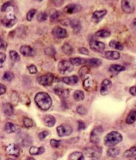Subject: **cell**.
<instances>
[{"instance_id": "12", "label": "cell", "mask_w": 136, "mask_h": 160, "mask_svg": "<svg viewBox=\"0 0 136 160\" xmlns=\"http://www.w3.org/2000/svg\"><path fill=\"white\" fill-rule=\"evenodd\" d=\"M82 10V7L78 4L71 3L66 5L63 11L66 14H74L76 13H78Z\"/></svg>"}, {"instance_id": "40", "label": "cell", "mask_w": 136, "mask_h": 160, "mask_svg": "<svg viewBox=\"0 0 136 160\" xmlns=\"http://www.w3.org/2000/svg\"><path fill=\"white\" fill-rule=\"evenodd\" d=\"M14 78H15L14 73L13 72H9V71L5 72L3 76V79L5 80V81H8V82L12 81Z\"/></svg>"}, {"instance_id": "38", "label": "cell", "mask_w": 136, "mask_h": 160, "mask_svg": "<svg viewBox=\"0 0 136 160\" xmlns=\"http://www.w3.org/2000/svg\"><path fill=\"white\" fill-rule=\"evenodd\" d=\"M90 71V68L87 66H84L81 68V69L78 71V75L80 77L84 78V77L86 76L87 74H88Z\"/></svg>"}, {"instance_id": "9", "label": "cell", "mask_w": 136, "mask_h": 160, "mask_svg": "<svg viewBox=\"0 0 136 160\" xmlns=\"http://www.w3.org/2000/svg\"><path fill=\"white\" fill-rule=\"evenodd\" d=\"M56 132L60 137L69 136L72 132V128L71 126L68 124H60L56 128Z\"/></svg>"}, {"instance_id": "28", "label": "cell", "mask_w": 136, "mask_h": 160, "mask_svg": "<svg viewBox=\"0 0 136 160\" xmlns=\"http://www.w3.org/2000/svg\"><path fill=\"white\" fill-rule=\"evenodd\" d=\"M70 62L73 66H80L86 64V60L82 58H71Z\"/></svg>"}, {"instance_id": "61", "label": "cell", "mask_w": 136, "mask_h": 160, "mask_svg": "<svg viewBox=\"0 0 136 160\" xmlns=\"http://www.w3.org/2000/svg\"><path fill=\"white\" fill-rule=\"evenodd\" d=\"M91 160H98V158H94L93 159H91Z\"/></svg>"}, {"instance_id": "46", "label": "cell", "mask_w": 136, "mask_h": 160, "mask_svg": "<svg viewBox=\"0 0 136 160\" xmlns=\"http://www.w3.org/2000/svg\"><path fill=\"white\" fill-rule=\"evenodd\" d=\"M37 21L39 22H43L46 21L47 19V14L44 12H41L39 13L37 15Z\"/></svg>"}, {"instance_id": "58", "label": "cell", "mask_w": 136, "mask_h": 160, "mask_svg": "<svg viewBox=\"0 0 136 160\" xmlns=\"http://www.w3.org/2000/svg\"><path fill=\"white\" fill-rule=\"evenodd\" d=\"M25 160H35L33 158H27Z\"/></svg>"}, {"instance_id": "25", "label": "cell", "mask_w": 136, "mask_h": 160, "mask_svg": "<svg viewBox=\"0 0 136 160\" xmlns=\"http://www.w3.org/2000/svg\"><path fill=\"white\" fill-rule=\"evenodd\" d=\"M44 151H45V149L43 146H40V147L32 146L29 149V153L32 156L41 155V154H43L44 152Z\"/></svg>"}, {"instance_id": "15", "label": "cell", "mask_w": 136, "mask_h": 160, "mask_svg": "<svg viewBox=\"0 0 136 160\" xmlns=\"http://www.w3.org/2000/svg\"><path fill=\"white\" fill-rule=\"evenodd\" d=\"M5 131L8 134L11 133H20L21 128L19 127L18 125H15L11 122H7L5 124Z\"/></svg>"}, {"instance_id": "32", "label": "cell", "mask_w": 136, "mask_h": 160, "mask_svg": "<svg viewBox=\"0 0 136 160\" xmlns=\"http://www.w3.org/2000/svg\"><path fill=\"white\" fill-rule=\"evenodd\" d=\"M86 64H88L90 66L97 68L102 64V61L98 58H91L86 60Z\"/></svg>"}, {"instance_id": "56", "label": "cell", "mask_w": 136, "mask_h": 160, "mask_svg": "<svg viewBox=\"0 0 136 160\" xmlns=\"http://www.w3.org/2000/svg\"><path fill=\"white\" fill-rule=\"evenodd\" d=\"M129 93L133 96H136V86H133L132 88H130Z\"/></svg>"}, {"instance_id": "10", "label": "cell", "mask_w": 136, "mask_h": 160, "mask_svg": "<svg viewBox=\"0 0 136 160\" xmlns=\"http://www.w3.org/2000/svg\"><path fill=\"white\" fill-rule=\"evenodd\" d=\"M5 152L9 155L15 157H19L21 153L19 147L13 143H9L6 146V148H5Z\"/></svg>"}, {"instance_id": "7", "label": "cell", "mask_w": 136, "mask_h": 160, "mask_svg": "<svg viewBox=\"0 0 136 160\" xmlns=\"http://www.w3.org/2000/svg\"><path fill=\"white\" fill-rule=\"evenodd\" d=\"M18 144L23 147L29 146L32 144L31 137L25 133H19L17 138Z\"/></svg>"}, {"instance_id": "8", "label": "cell", "mask_w": 136, "mask_h": 160, "mask_svg": "<svg viewBox=\"0 0 136 160\" xmlns=\"http://www.w3.org/2000/svg\"><path fill=\"white\" fill-rule=\"evenodd\" d=\"M103 132V128L102 127H96L92 130V131L90 133V140L92 144H97L99 143L100 140V136Z\"/></svg>"}, {"instance_id": "59", "label": "cell", "mask_w": 136, "mask_h": 160, "mask_svg": "<svg viewBox=\"0 0 136 160\" xmlns=\"http://www.w3.org/2000/svg\"><path fill=\"white\" fill-rule=\"evenodd\" d=\"M5 160H15V159H11V158H8L7 159H5Z\"/></svg>"}, {"instance_id": "44", "label": "cell", "mask_w": 136, "mask_h": 160, "mask_svg": "<svg viewBox=\"0 0 136 160\" xmlns=\"http://www.w3.org/2000/svg\"><path fill=\"white\" fill-rule=\"evenodd\" d=\"M45 54L49 56H55L56 54V50L53 47H48L44 50Z\"/></svg>"}, {"instance_id": "33", "label": "cell", "mask_w": 136, "mask_h": 160, "mask_svg": "<svg viewBox=\"0 0 136 160\" xmlns=\"http://www.w3.org/2000/svg\"><path fill=\"white\" fill-rule=\"evenodd\" d=\"M136 156V146H133L126 150L123 153V156L127 158H132Z\"/></svg>"}, {"instance_id": "49", "label": "cell", "mask_w": 136, "mask_h": 160, "mask_svg": "<svg viewBox=\"0 0 136 160\" xmlns=\"http://www.w3.org/2000/svg\"><path fill=\"white\" fill-rule=\"evenodd\" d=\"M5 60H6V55L3 52H0V68L3 67V64Z\"/></svg>"}, {"instance_id": "47", "label": "cell", "mask_w": 136, "mask_h": 160, "mask_svg": "<svg viewBox=\"0 0 136 160\" xmlns=\"http://www.w3.org/2000/svg\"><path fill=\"white\" fill-rule=\"evenodd\" d=\"M27 69L31 74H35L37 73V68L34 64H31L27 66Z\"/></svg>"}, {"instance_id": "53", "label": "cell", "mask_w": 136, "mask_h": 160, "mask_svg": "<svg viewBox=\"0 0 136 160\" xmlns=\"http://www.w3.org/2000/svg\"><path fill=\"white\" fill-rule=\"evenodd\" d=\"M78 52L82 54H84V55H88L89 54V50L87 48H84V47L79 48H78Z\"/></svg>"}, {"instance_id": "51", "label": "cell", "mask_w": 136, "mask_h": 160, "mask_svg": "<svg viewBox=\"0 0 136 160\" xmlns=\"http://www.w3.org/2000/svg\"><path fill=\"white\" fill-rule=\"evenodd\" d=\"M8 47V43L3 39L0 38V49L5 50Z\"/></svg>"}, {"instance_id": "54", "label": "cell", "mask_w": 136, "mask_h": 160, "mask_svg": "<svg viewBox=\"0 0 136 160\" xmlns=\"http://www.w3.org/2000/svg\"><path fill=\"white\" fill-rule=\"evenodd\" d=\"M85 128H86V125H85V123L82 121H78V130L79 131H81V130H82L85 129Z\"/></svg>"}, {"instance_id": "43", "label": "cell", "mask_w": 136, "mask_h": 160, "mask_svg": "<svg viewBox=\"0 0 136 160\" xmlns=\"http://www.w3.org/2000/svg\"><path fill=\"white\" fill-rule=\"evenodd\" d=\"M36 12H37V10L35 9H30L29 11H28V13H27V20L28 21H31L32 20V19L33 18L34 15H35Z\"/></svg>"}, {"instance_id": "29", "label": "cell", "mask_w": 136, "mask_h": 160, "mask_svg": "<svg viewBox=\"0 0 136 160\" xmlns=\"http://www.w3.org/2000/svg\"><path fill=\"white\" fill-rule=\"evenodd\" d=\"M111 35V32L107 29H102L95 32V36L100 38H107Z\"/></svg>"}, {"instance_id": "17", "label": "cell", "mask_w": 136, "mask_h": 160, "mask_svg": "<svg viewBox=\"0 0 136 160\" xmlns=\"http://www.w3.org/2000/svg\"><path fill=\"white\" fill-rule=\"evenodd\" d=\"M103 56L107 60H117L120 58V54L117 51H106L104 52Z\"/></svg>"}, {"instance_id": "27", "label": "cell", "mask_w": 136, "mask_h": 160, "mask_svg": "<svg viewBox=\"0 0 136 160\" xmlns=\"http://www.w3.org/2000/svg\"><path fill=\"white\" fill-rule=\"evenodd\" d=\"M70 25L74 31L76 32H78L81 29V24L79 20L76 19H72L70 21Z\"/></svg>"}, {"instance_id": "41", "label": "cell", "mask_w": 136, "mask_h": 160, "mask_svg": "<svg viewBox=\"0 0 136 160\" xmlns=\"http://www.w3.org/2000/svg\"><path fill=\"white\" fill-rule=\"evenodd\" d=\"M61 15V12L59 11H55V13H53L51 16L50 18V21L51 22H55L58 21V19H59L60 16Z\"/></svg>"}, {"instance_id": "13", "label": "cell", "mask_w": 136, "mask_h": 160, "mask_svg": "<svg viewBox=\"0 0 136 160\" xmlns=\"http://www.w3.org/2000/svg\"><path fill=\"white\" fill-rule=\"evenodd\" d=\"M53 35L56 38H65L68 37L67 31L65 28L59 26H56L52 31Z\"/></svg>"}, {"instance_id": "52", "label": "cell", "mask_w": 136, "mask_h": 160, "mask_svg": "<svg viewBox=\"0 0 136 160\" xmlns=\"http://www.w3.org/2000/svg\"><path fill=\"white\" fill-rule=\"evenodd\" d=\"M11 2H9L4 3L1 8V11H2V12H5V11H6L7 9H8V8H9L11 6Z\"/></svg>"}, {"instance_id": "19", "label": "cell", "mask_w": 136, "mask_h": 160, "mask_svg": "<svg viewBox=\"0 0 136 160\" xmlns=\"http://www.w3.org/2000/svg\"><path fill=\"white\" fill-rule=\"evenodd\" d=\"M106 14H107V11L106 10L96 11L92 13V19L95 22H98L104 18Z\"/></svg>"}, {"instance_id": "16", "label": "cell", "mask_w": 136, "mask_h": 160, "mask_svg": "<svg viewBox=\"0 0 136 160\" xmlns=\"http://www.w3.org/2000/svg\"><path fill=\"white\" fill-rule=\"evenodd\" d=\"M121 7H122V9L123 12L126 13H128V14L132 13L135 10L133 5L129 2L126 1V0H124V1H122Z\"/></svg>"}, {"instance_id": "24", "label": "cell", "mask_w": 136, "mask_h": 160, "mask_svg": "<svg viewBox=\"0 0 136 160\" xmlns=\"http://www.w3.org/2000/svg\"><path fill=\"white\" fill-rule=\"evenodd\" d=\"M62 81L67 85H75L78 82L79 79L78 76L75 75L70 77H64L62 78Z\"/></svg>"}, {"instance_id": "34", "label": "cell", "mask_w": 136, "mask_h": 160, "mask_svg": "<svg viewBox=\"0 0 136 160\" xmlns=\"http://www.w3.org/2000/svg\"><path fill=\"white\" fill-rule=\"evenodd\" d=\"M109 46L111 48L118 50H122L123 49V45L120 42L116 41V40H112L109 42Z\"/></svg>"}, {"instance_id": "5", "label": "cell", "mask_w": 136, "mask_h": 160, "mask_svg": "<svg viewBox=\"0 0 136 160\" xmlns=\"http://www.w3.org/2000/svg\"><path fill=\"white\" fill-rule=\"evenodd\" d=\"M17 21H18V20H17L16 17L13 14V11L12 8H11L9 13L7 14L6 17L2 20L3 25L7 28L12 27L13 25H15Z\"/></svg>"}, {"instance_id": "1", "label": "cell", "mask_w": 136, "mask_h": 160, "mask_svg": "<svg viewBox=\"0 0 136 160\" xmlns=\"http://www.w3.org/2000/svg\"><path fill=\"white\" fill-rule=\"evenodd\" d=\"M35 102L39 108L47 111L52 106L53 101L50 95L44 92H39L35 96Z\"/></svg>"}, {"instance_id": "42", "label": "cell", "mask_w": 136, "mask_h": 160, "mask_svg": "<svg viewBox=\"0 0 136 160\" xmlns=\"http://www.w3.org/2000/svg\"><path fill=\"white\" fill-rule=\"evenodd\" d=\"M23 122H24V124L25 127L27 128L32 127L34 125V122L33 121V120L29 118H28V117H25L24 118V121H23Z\"/></svg>"}, {"instance_id": "45", "label": "cell", "mask_w": 136, "mask_h": 160, "mask_svg": "<svg viewBox=\"0 0 136 160\" xmlns=\"http://www.w3.org/2000/svg\"><path fill=\"white\" fill-rule=\"evenodd\" d=\"M76 111L79 114V115H86V113H87L86 108L84 107H83L82 105H80V106L77 107Z\"/></svg>"}, {"instance_id": "3", "label": "cell", "mask_w": 136, "mask_h": 160, "mask_svg": "<svg viewBox=\"0 0 136 160\" xmlns=\"http://www.w3.org/2000/svg\"><path fill=\"white\" fill-rule=\"evenodd\" d=\"M102 153V148L97 146L88 147L83 150L84 155L90 158H98L101 156Z\"/></svg>"}, {"instance_id": "23", "label": "cell", "mask_w": 136, "mask_h": 160, "mask_svg": "<svg viewBox=\"0 0 136 160\" xmlns=\"http://www.w3.org/2000/svg\"><path fill=\"white\" fill-rule=\"evenodd\" d=\"M43 122L48 127H53L56 123V120L52 115H47L43 117Z\"/></svg>"}, {"instance_id": "57", "label": "cell", "mask_w": 136, "mask_h": 160, "mask_svg": "<svg viewBox=\"0 0 136 160\" xmlns=\"http://www.w3.org/2000/svg\"><path fill=\"white\" fill-rule=\"evenodd\" d=\"M132 26H133V28L136 31V18L134 19L132 21Z\"/></svg>"}, {"instance_id": "39", "label": "cell", "mask_w": 136, "mask_h": 160, "mask_svg": "<svg viewBox=\"0 0 136 160\" xmlns=\"http://www.w3.org/2000/svg\"><path fill=\"white\" fill-rule=\"evenodd\" d=\"M9 56L11 60L13 62H19L21 59L19 54L15 50H11L9 52Z\"/></svg>"}, {"instance_id": "37", "label": "cell", "mask_w": 136, "mask_h": 160, "mask_svg": "<svg viewBox=\"0 0 136 160\" xmlns=\"http://www.w3.org/2000/svg\"><path fill=\"white\" fill-rule=\"evenodd\" d=\"M74 98L76 101H81L84 99V93L81 90H76L74 93Z\"/></svg>"}, {"instance_id": "30", "label": "cell", "mask_w": 136, "mask_h": 160, "mask_svg": "<svg viewBox=\"0 0 136 160\" xmlns=\"http://www.w3.org/2000/svg\"><path fill=\"white\" fill-rule=\"evenodd\" d=\"M69 160H84L83 153L79 152H75L70 154Z\"/></svg>"}, {"instance_id": "60", "label": "cell", "mask_w": 136, "mask_h": 160, "mask_svg": "<svg viewBox=\"0 0 136 160\" xmlns=\"http://www.w3.org/2000/svg\"><path fill=\"white\" fill-rule=\"evenodd\" d=\"M129 160H136V158H132V159H130Z\"/></svg>"}, {"instance_id": "36", "label": "cell", "mask_w": 136, "mask_h": 160, "mask_svg": "<svg viewBox=\"0 0 136 160\" xmlns=\"http://www.w3.org/2000/svg\"><path fill=\"white\" fill-rule=\"evenodd\" d=\"M119 153H120V149L118 148H110L107 150V155L109 157H116Z\"/></svg>"}, {"instance_id": "48", "label": "cell", "mask_w": 136, "mask_h": 160, "mask_svg": "<svg viewBox=\"0 0 136 160\" xmlns=\"http://www.w3.org/2000/svg\"><path fill=\"white\" fill-rule=\"evenodd\" d=\"M50 144L53 148H57L60 145V140H56L55 139H52L50 140Z\"/></svg>"}, {"instance_id": "4", "label": "cell", "mask_w": 136, "mask_h": 160, "mask_svg": "<svg viewBox=\"0 0 136 160\" xmlns=\"http://www.w3.org/2000/svg\"><path fill=\"white\" fill-rule=\"evenodd\" d=\"M57 69L59 72L62 74V75H65L68 73H71L74 70V66L70 62V61L67 60H61L59 62Z\"/></svg>"}, {"instance_id": "35", "label": "cell", "mask_w": 136, "mask_h": 160, "mask_svg": "<svg viewBox=\"0 0 136 160\" xmlns=\"http://www.w3.org/2000/svg\"><path fill=\"white\" fill-rule=\"evenodd\" d=\"M62 50H63V52L68 55V56H70L73 53V48L71 45H70L68 43H65L64 44V45L62 47Z\"/></svg>"}, {"instance_id": "22", "label": "cell", "mask_w": 136, "mask_h": 160, "mask_svg": "<svg viewBox=\"0 0 136 160\" xmlns=\"http://www.w3.org/2000/svg\"><path fill=\"white\" fill-rule=\"evenodd\" d=\"M3 111L5 115L8 117L13 115L14 112L13 107L9 102H5L3 105Z\"/></svg>"}, {"instance_id": "18", "label": "cell", "mask_w": 136, "mask_h": 160, "mask_svg": "<svg viewBox=\"0 0 136 160\" xmlns=\"http://www.w3.org/2000/svg\"><path fill=\"white\" fill-rule=\"evenodd\" d=\"M83 88L87 90V91H90L93 88V80L92 76L90 75V74H87V75L84 77V80L83 82Z\"/></svg>"}, {"instance_id": "14", "label": "cell", "mask_w": 136, "mask_h": 160, "mask_svg": "<svg viewBox=\"0 0 136 160\" xmlns=\"http://www.w3.org/2000/svg\"><path fill=\"white\" fill-rule=\"evenodd\" d=\"M112 82L110 80L106 79H104L102 82L101 83V86H100V93L102 95H106L107 93H108L109 90L112 88Z\"/></svg>"}, {"instance_id": "21", "label": "cell", "mask_w": 136, "mask_h": 160, "mask_svg": "<svg viewBox=\"0 0 136 160\" xmlns=\"http://www.w3.org/2000/svg\"><path fill=\"white\" fill-rule=\"evenodd\" d=\"M55 94L60 97L62 98H67L69 97L70 91L68 89H62V88H55L54 89Z\"/></svg>"}, {"instance_id": "20", "label": "cell", "mask_w": 136, "mask_h": 160, "mask_svg": "<svg viewBox=\"0 0 136 160\" xmlns=\"http://www.w3.org/2000/svg\"><path fill=\"white\" fill-rule=\"evenodd\" d=\"M20 53L24 56H33L35 54V52L29 46L23 45L20 48Z\"/></svg>"}, {"instance_id": "11", "label": "cell", "mask_w": 136, "mask_h": 160, "mask_svg": "<svg viewBox=\"0 0 136 160\" xmlns=\"http://www.w3.org/2000/svg\"><path fill=\"white\" fill-rule=\"evenodd\" d=\"M90 48L96 52H102L106 48V45L104 43L98 41H90Z\"/></svg>"}, {"instance_id": "31", "label": "cell", "mask_w": 136, "mask_h": 160, "mask_svg": "<svg viewBox=\"0 0 136 160\" xmlns=\"http://www.w3.org/2000/svg\"><path fill=\"white\" fill-rule=\"evenodd\" d=\"M126 121L128 124H132L136 121V111H132L128 114Z\"/></svg>"}, {"instance_id": "55", "label": "cell", "mask_w": 136, "mask_h": 160, "mask_svg": "<svg viewBox=\"0 0 136 160\" xmlns=\"http://www.w3.org/2000/svg\"><path fill=\"white\" fill-rule=\"evenodd\" d=\"M5 92H6V87H5V85L2 83H0V95H3L5 93Z\"/></svg>"}, {"instance_id": "50", "label": "cell", "mask_w": 136, "mask_h": 160, "mask_svg": "<svg viewBox=\"0 0 136 160\" xmlns=\"http://www.w3.org/2000/svg\"><path fill=\"white\" fill-rule=\"evenodd\" d=\"M48 135H49L48 131L44 130V131H43V132H40L38 134V138L40 140H43Z\"/></svg>"}, {"instance_id": "6", "label": "cell", "mask_w": 136, "mask_h": 160, "mask_svg": "<svg viewBox=\"0 0 136 160\" xmlns=\"http://www.w3.org/2000/svg\"><path fill=\"white\" fill-rule=\"evenodd\" d=\"M54 78L55 77L53 74L49 73L38 77L37 82L39 83V84L43 85V86H49V85H52L54 81Z\"/></svg>"}, {"instance_id": "2", "label": "cell", "mask_w": 136, "mask_h": 160, "mask_svg": "<svg viewBox=\"0 0 136 160\" xmlns=\"http://www.w3.org/2000/svg\"><path fill=\"white\" fill-rule=\"evenodd\" d=\"M122 139V135L120 132L117 131H112L105 136L104 144L107 147H114L121 142Z\"/></svg>"}, {"instance_id": "26", "label": "cell", "mask_w": 136, "mask_h": 160, "mask_svg": "<svg viewBox=\"0 0 136 160\" xmlns=\"http://www.w3.org/2000/svg\"><path fill=\"white\" fill-rule=\"evenodd\" d=\"M109 72L113 73H118L126 70V68L119 64H112L109 67Z\"/></svg>"}]
</instances>
